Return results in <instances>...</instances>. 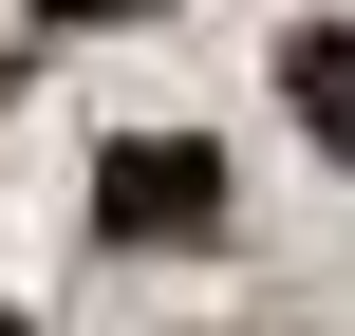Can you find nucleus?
Listing matches in <instances>:
<instances>
[{"label":"nucleus","instance_id":"1","mask_svg":"<svg viewBox=\"0 0 355 336\" xmlns=\"http://www.w3.org/2000/svg\"><path fill=\"white\" fill-rule=\"evenodd\" d=\"M94 224H112V243H187V224H225V168L150 131V150H112V168H94Z\"/></svg>","mask_w":355,"mask_h":336},{"label":"nucleus","instance_id":"2","mask_svg":"<svg viewBox=\"0 0 355 336\" xmlns=\"http://www.w3.org/2000/svg\"><path fill=\"white\" fill-rule=\"evenodd\" d=\"M281 94H300V131H318V150L355 168V37H337V19H318V37L281 56Z\"/></svg>","mask_w":355,"mask_h":336}]
</instances>
